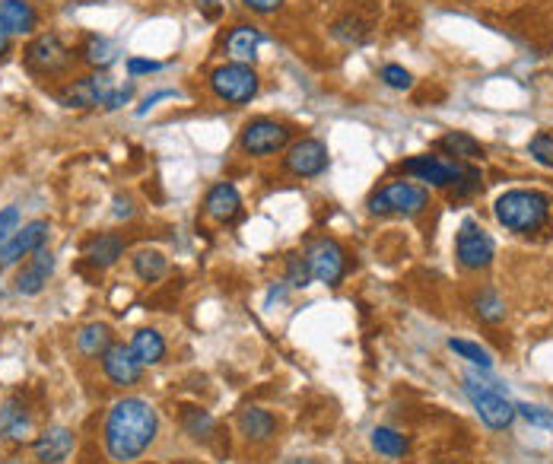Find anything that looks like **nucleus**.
Here are the masks:
<instances>
[{"label":"nucleus","mask_w":553,"mask_h":464,"mask_svg":"<svg viewBox=\"0 0 553 464\" xmlns=\"http://www.w3.org/2000/svg\"><path fill=\"white\" fill-rule=\"evenodd\" d=\"M474 309H477V315L487 321V325H499V321L506 318V302L499 299V293L496 290H484L477 299H474Z\"/></svg>","instance_id":"31"},{"label":"nucleus","mask_w":553,"mask_h":464,"mask_svg":"<svg viewBox=\"0 0 553 464\" xmlns=\"http://www.w3.org/2000/svg\"><path fill=\"white\" fill-rule=\"evenodd\" d=\"M51 274H55V255L42 245V248H35V252L26 258V264L16 271L13 290L20 296H39L48 287Z\"/></svg>","instance_id":"13"},{"label":"nucleus","mask_w":553,"mask_h":464,"mask_svg":"<svg viewBox=\"0 0 553 464\" xmlns=\"http://www.w3.org/2000/svg\"><path fill=\"white\" fill-rule=\"evenodd\" d=\"M461 169H465V166L449 163V159L433 156V153L414 156V159H407V163H404V172L407 175H414L417 182H426V185H433V188H452L458 182Z\"/></svg>","instance_id":"14"},{"label":"nucleus","mask_w":553,"mask_h":464,"mask_svg":"<svg viewBox=\"0 0 553 464\" xmlns=\"http://www.w3.org/2000/svg\"><path fill=\"white\" fill-rule=\"evenodd\" d=\"M290 128L283 121L274 118H252L242 124V134H239V147L248 156H274L283 147L290 144Z\"/></svg>","instance_id":"6"},{"label":"nucleus","mask_w":553,"mask_h":464,"mask_svg":"<svg viewBox=\"0 0 553 464\" xmlns=\"http://www.w3.org/2000/svg\"><path fill=\"white\" fill-rule=\"evenodd\" d=\"M439 150L449 153V156H455V159H477V156H484V147H480L468 131H452V134H445V137L439 140Z\"/></svg>","instance_id":"27"},{"label":"nucleus","mask_w":553,"mask_h":464,"mask_svg":"<svg viewBox=\"0 0 553 464\" xmlns=\"http://www.w3.org/2000/svg\"><path fill=\"white\" fill-rule=\"evenodd\" d=\"M118 58V45L112 42V39H105V35H89L86 39V45H83V61L89 64V67H109L112 61Z\"/></svg>","instance_id":"26"},{"label":"nucleus","mask_w":553,"mask_h":464,"mask_svg":"<svg viewBox=\"0 0 553 464\" xmlns=\"http://www.w3.org/2000/svg\"><path fill=\"white\" fill-rule=\"evenodd\" d=\"M131 96H134V83L121 86V89H115V93L109 96V102H105V109L115 112V109H121V105H128V102H131Z\"/></svg>","instance_id":"41"},{"label":"nucleus","mask_w":553,"mask_h":464,"mask_svg":"<svg viewBox=\"0 0 553 464\" xmlns=\"http://www.w3.org/2000/svg\"><path fill=\"white\" fill-rule=\"evenodd\" d=\"M182 430L194 442H207L213 436V430H217V423H213V417L207 414V410H201V407H185L182 410Z\"/></svg>","instance_id":"28"},{"label":"nucleus","mask_w":553,"mask_h":464,"mask_svg":"<svg viewBox=\"0 0 553 464\" xmlns=\"http://www.w3.org/2000/svg\"><path fill=\"white\" fill-rule=\"evenodd\" d=\"M26 64L35 74H64V70L74 64V55H70V48L61 42L58 32H42L29 42Z\"/></svg>","instance_id":"9"},{"label":"nucleus","mask_w":553,"mask_h":464,"mask_svg":"<svg viewBox=\"0 0 553 464\" xmlns=\"http://www.w3.org/2000/svg\"><path fill=\"white\" fill-rule=\"evenodd\" d=\"M309 280H312V274H309V264H306V255H293L290 261H287V283L293 290H302V287H309Z\"/></svg>","instance_id":"33"},{"label":"nucleus","mask_w":553,"mask_h":464,"mask_svg":"<svg viewBox=\"0 0 553 464\" xmlns=\"http://www.w3.org/2000/svg\"><path fill=\"white\" fill-rule=\"evenodd\" d=\"M115 93V83L105 70H96V74L80 77L70 83L64 93L58 96V102L64 109H93V105H105L109 96Z\"/></svg>","instance_id":"10"},{"label":"nucleus","mask_w":553,"mask_h":464,"mask_svg":"<svg viewBox=\"0 0 553 464\" xmlns=\"http://www.w3.org/2000/svg\"><path fill=\"white\" fill-rule=\"evenodd\" d=\"M328 147L321 144V140L315 137H306V140H296V144L287 150V156H283V169H287L290 175L296 178H315L328 169Z\"/></svg>","instance_id":"11"},{"label":"nucleus","mask_w":553,"mask_h":464,"mask_svg":"<svg viewBox=\"0 0 553 464\" xmlns=\"http://www.w3.org/2000/svg\"><path fill=\"white\" fill-rule=\"evenodd\" d=\"M331 35L344 45H363L369 39V26L360 20V16H341V20L331 26Z\"/></svg>","instance_id":"30"},{"label":"nucleus","mask_w":553,"mask_h":464,"mask_svg":"<svg viewBox=\"0 0 553 464\" xmlns=\"http://www.w3.org/2000/svg\"><path fill=\"white\" fill-rule=\"evenodd\" d=\"M372 449L385 458H401L407 455V439L398 430H388V426H376L372 430Z\"/></svg>","instance_id":"29"},{"label":"nucleus","mask_w":553,"mask_h":464,"mask_svg":"<svg viewBox=\"0 0 553 464\" xmlns=\"http://www.w3.org/2000/svg\"><path fill=\"white\" fill-rule=\"evenodd\" d=\"M74 445H77L74 430H67V426H48V430H42L32 439V455L42 464H61L74 455Z\"/></svg>","instance_id":"16"},{"label":"nucleus","mask_w":553,"mask_h":464,"mask_svg":"<svg viewBox=\"0 0 553 464\" xmlns=\"http://www.w3.org/2000/svg\"><path fill=\"white\" fill-rule=\"evenodd\" d=\"M430 207V191L414 182H388L369 198V210L379 217H420Z\"/></svg>","instance_id":"4"},{"label":"nucleus","mask_w":553,"mask_h":464,"mask_svg":"<svg viewBox=\"0 0 553 464\" xmlns=\"http://www.w3.org/2000/svg\"><path fill=\"white\" fill-rule=\"evenodd\" d=\"M86 258L89 264L96 267H112L124 258V239L118 236V232H99V236H93L86 242Z\"/></svg>","instance_id":"23"},{"label":"nucleus","mask_w":553,"mask_h":464,"mask_svg":"<svg viewBox=\"0 0 553 464\" xmlns=\"http://www.w3.org/2000/svg\"><path fill=\"white\" fill-rule=\"evenodd\" d=\"M550 207L553 201L547 198L544 191H534V188H512L506 194H499L493 213L496 220L503 223L509 232H519V236H531L547 226L550 220Z\"/></svg>","instance_id":"2"},{"label":"nucleus","mask_w":553,"mask_h":464,"mask_svg":"<svg viewBox=\"0 0 553 464\" xmlns=\"http://www.w3.org/2000/svg\"><path fill=\"white\" fill-rule=\"evenodd\" d=\"M242 4L252 10V13H261V16H267V13H277L287 0H242Z\"/></svg>","instance_id":"40"},{"label":"nucleus","mask_w":553,"mask_h":464,"mask_svg":"<svg viewBox=\"0 0 553 464\" xmlns=\"http://www.w3.org/2000/svg\"><path fill=\"white\" fill-rule=\"evenodd\" d=\"M236 430L245 442L264 445L277 436V417L264 407H242L236 417Z\"/></svg>","instance_id":"18"},{"label":"nucleus","mask_w":553,"mask_h":464,"mask_svg":"<svg viewBox=\"0 0 553 464\" xmlns=\"http://www.w3.org/2000/svg\"><path fill=\"white\" fill-rule=\"evenodd\" d=\"M131 267H134V274L144 283H156V280L166 277L169 261H166L163 252H159V248H140V252L131 258Z\"/></svg>","instance_id":"25"},{"label":"nucleus","mask_w":553,"mask_h":464,"mask_svg":"<svg viewBox=\"0 0 553 464\" xmlns=\"http://www.w3.org/2000/svg\"><path fill=\"white\" fill-rule=\"evenodd\" d=\"M480 372H487V369H480ZM480 372H468L465 376V395L471 398L480 423L490 426V430H509L512 420L519 417V410L509 401L503 385L480 376Z\"/></svg>","instance_id":"3"},{"label":"nucleus","mask_w":553,"mask_h":464,"mask_svg":"<svg viewBox=\"0 0 553 464\" xmlns=\"http://www.w3.org/2000/svg\"><path fill=\"white\" fill-rule=\"evenodd\" d=\"M449 350L452 353H458L461 360H468L471 366H480V369H487L490 372V366H493V356H490V350L487 347H480V344H474V341H449Z\"/></svg>","instance_id":"32"},{"label":"nucleus","mask_w":553,"mask_h":464,"mask_svg":"<svg viewBox=\"0 0 553 464\" xmlns=\"http://www.w3.org/2000/svg\"><path fill=\"white\" fill-rule=\"evenodd\" d=\"M131 213H134V207H131V201H115V217H131Z\"/></svg>","instance_id":"44"},{"label":"nucleus","mask_w":553,"mask_h":464,"mask_svg":"<svg viewBox=\"0 0 553 464\" xmlns=\"http://www.w3.org/2000/svg\"><path fill=\"white\" fill-rule=\"evenodd\" d=\"M128 74L131 77H144V74H159V70H163V64L159 61H150V58H128Z\"/></svg>","instance_id":"39"},{"label":"nucleus","mask_w":553,"mask_h":464,"mask_svg":"<svg viewBox=\"0 0 553 464\" xmlns=\"http://www.w3.org/2000/svg\"><path fill=\"white\" fill-rule=\"evenodd\" d=\"M0 26L10 35H29L39 26V13L29 0H0Z\"/></svg>","instance_id":"21"},{"label":"nucleus","mask_w":553,"mask_h":464,"mask_svg":"<svg viewBox=\"0 0 553 464\" xmlns=\"http://www.w3.org/2000/svg\"><path fill=\"white\" fill-rule=\"evenodd\" d=\"M102 376L109 379L115 388H131L144 379V366L134 360L128 344H112L102 353Z\"/></svg>","instance_id":"15"},{"label":"nucleus","mask_w":553,"mask_h":464,"mask_svg":"<svg viewBox=\"0 0 553 464\" xmlns=\"http://www.w3.org/2000/svg\"><path fill=\"white\" fill-rule=\"evenodd\" d=\"M112 344H115L112 328L102 325V321H93V325H83L77 331V350L83 356H99V360H102V353L109 350Z\"/></svg>","instance_id":"24"},{"label":"nucleus","mask_w":553,"mask_h":464,"mask_svg":"<svg viewBox=\"0 0 553 464\" xmlns=\"http://www.w3.org/2000/svg\"><path fill=\"white\" fill-rule=\"evenodd\" d=\"M496 255V245L490 239V232L474 223V220H465L455 236V258L461 267H468V271H480V267H490Z\"/></svg>","instance_id":"7"},{"label":"nucleus","mask_w":553,"mask_h":464,"mask_svg":"<svg viewBox=\"0 0 553 464\" xmlns=\"http://www.w3.org/2000/svg\"><path fill=\"white\" fill-rule=\"evenodd\" d=\"M20 226H23L20 207H4V210H0V245H4Z\"/></svg>","instance_id":"38"},{"label":"nucleus","mask_w":553,"mask_h":464,"mask_svg":"<svg viewBox=\"0 0 553 464\" xmlns=\"http://www.w3.org/2000/svg\"><path fill=\"white\" fill-rule=\"evenodd\" d=\"M204 213L213 223H233L239 213H242V194L233 182H217L204 198Z\"/></svg>","instance_id":"17"},{"label":"nucleus","mask_w":553,"mask_h":464,"mask_svg":"<svg viewBox=\"0 0 553 464\" xmlns=\"http://www.w3.org/2000/svg\"><path fill=\"white\" fill-rule=\"evenodd\" d=\"M10 48H13V35L4 26H0V61L10 55Z\"/></svg>","instance_id":"43"},{"label":"nucleus","mask_w":553,"mask_h":464,"mask_svg":"<svg viewBox=\"0 0 553 464\" xmlns=\"http://www.w3.org/2000/svg\"><path fill=\"white\" fill-rule=\"evenodd\" d=\"M128 347L134 353V360L147 369V366L163 363V356H166V337L159 334L156 328H140V331H134Z\"/></svg>","instance_id":"22"},{"label":"nucleus","mask_w":553,"mask_h":464,"mask_svg":"<svg viewBox=\"0 0 553 464\" xmlns=\"http://www.w3.org/2000/svg\"><path fill=\"white\" fill-rule=\"evenodd\" d=\"M159 436V414L144 398H118L102 423L105 455L115 464H131L144 458Z\"/></svg>","instance_id":"1"},{"label":"nucleus","mask_w":553,"mask_h":464,"mask_svg":"<svg viewBox=\"0 0 553 464\" xmlns=\"http://www.w3.org/2000/svg\"><path fill=\"white\" fill-rule=\"evenodd\" d=\"M306 264L312 280L325 283V287H337L347 274V252L334 239H315L306 248Z\"/></svg>","instance_id":"8"},{"label":"nucleus","mask_w":553,"mask_h":464,"mask_svg":"<svg viewBox=\"0 0 553 464\" xmlns=\"http://www.w3.org/2000/svg\"><path fill=\"white\" fill-rule=\"evenodd\" d=\"M32 436V414L20 395L7 398L0 404V439L7 442H26Z\"/></svg>","instance_id":"19"},{"label":"nucleus","mask_w":553,"mask_h":464,"mask_svg":"<svg viewBox=\"0 0 553 464\" xmlns=\"http://www.w3.org/2000/svg\"><path fill=\"white\" fill-rule=\"evenodd\" d=\"M258 74L252 64H239V61H229V64H220L217 70L210 74V89L213 96L220 102H229V105H245L258 96Z\"/></svg>","instance_id":"5"},{"label":"nucleus","mask_w":553,"mask_h":464,"mask_svg":"<svg viewBox=\"0 0 553 464\" xmlns=\"http://www.w3.org/2000/svg\"><path fill=\"white\" fill-rule=\"evenodd\" d=\"M264 45V32L258 26H236L226 35V58L239 64H252L258 58V48Z\"/></svg>","instance_id":"20"},{"label":"nucleus","mask_w":553,"mask_h":464,"mask_svg":"<svg viewBox=\"0 0 553 464\" xmlns=\"http://www.w3.org/2000/svg\"><path fill=\"white\" fill-rule=\"evenodd\" d=\"M515 410L531 423V426H541V430H553V410L538 407V404H515Z\"/></svg>","instance_id":"36"},{"label":"nucleus","mask_w":553,"mask_h":464,"mask_svg":"<svg viewBox=\"0 0 553 464\" xmlns=\"http://www.w3.org/2000/svg\"><path fill=\"white\" fill-rule=\"evenodd\" d=\"M382 80H385V86H391V89H410V86H414V77H410L401 64H385V67H382Z\"/></svg>","instance_id":"37"},{"label":"nucleus","mask_w":553,"mask_h":464,"mask_svg":"<svg viewBox=\"0 0 553 464\" xmlns=\"http://www.w3.org/2000/svg\"><path fill=\"white\" fill-rule=\"evenodd\" d=\"M175 96V89H159V93H153V96H147L144 102H140V109H137V115H147L153 105L159 102V99H172Z\"/></svg>","instance_id":"42"},{"label":"nucleus","mask_w":553,"mask_h":464,"mask_svg":"<svg viewBox=\"0 0 553 464\" xmlns=\"http://www.w3.org/2000/svg\"><path fill=\"white\" fill-rule=\"evenodd\" d=\"M528 153L538 159L541 166H553V134H547V131L534 134L531 144H528Z\"/></svg>","instance_id":"34"},{"label":"nucleus","mask_w":553,"mask_h":464,"mask_svg":"<svg viewBox=\"0 0 553 464\" xmlns=\"http://www.w3.org/2000/svg\"><path fill=\"white\" fill-rule=\"evenodd\" d=\"M48 229H51L48 220H29V223H23L4 245H0V267H10L16 261L29 258L35 248H42L48 242Z\"/></svg>","instance_id":"12"},{"label":"nucleus","mask_w":553,"mask_h":464,"mask_svg":"<svg viewBox=\"0 0 553 464\" xmlns=\"http://www.w3.org/2000/svg\"><path fill=\"white\" fill-rule=\"evenodd\" d=\"M474 191H480V169L474 166H465L458 175V182L452 185V194L455 198H471Z\"/></svg>","instance_id":"35"}]
</instances>
